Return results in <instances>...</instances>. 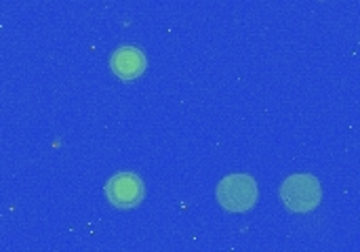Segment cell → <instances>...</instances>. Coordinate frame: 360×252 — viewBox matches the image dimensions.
Wrapping results in <instances>:
<instances>
[{
	"instance_id": "cell-1",
	"label": "cell",
	"mask_w": 360,
	"mask_h": 252,
	"mask_svg": "<svg viewBox=\"0 0 360 252\" xmlns=\"http://www.w3.org/2000/svg\"><path fill=\"white\" fill-rule=\"evenodd\" d=\"M217 202L228 213H247L257 204V183L249 175H228L217 185Z\"/></svg>"
},
{
	"instance_id": "cell-2",
	"label": "cell",
	"mask_w": 360,
	"mask_h": 252,
	"mask_svg": "<svg viewBox=\"0 0 360 252\" xmlns=\"http://www.w3.org/2000/svg\"><path fill=\"white\" fill-rule=\"evenodd\" d=\"M323 190L312 175H291L281 187V200L291 213H310L321 204Z\"/></svg>"
},
{
	"instance_id": "cell-3",
	"label": "cell",
	"mask_w": 360,
	"mask_h": 252,
	"mask_svg": "<svg viewBox=\"0 0 360 252\" xmlns=\"http://www.w3.org/2000/svg\"><path fill=\"white\" fill-rule=\"evenodd\" d=\"M105 196L112 206L129 211L141 204L143 200V183L137 175L131 173H120L114 175L108 185H105Z\"/></svg>"
},
{
	"instance_id": "cell-4",
	"label": "cell",
	"mask_w": 360,
	"mask_h": 252,
	"mask_svg": "<svg viewBox=\"0 0 360 252\" xmlns=\"http://www.w3.org/2000/svg\"><path fill=\"white\" fill-rule=\"evenodd\" d=\"M110 65L120 80H135L146 72V57L135 46H122L112 55Z\"/></svg>"
}]
</instances>
